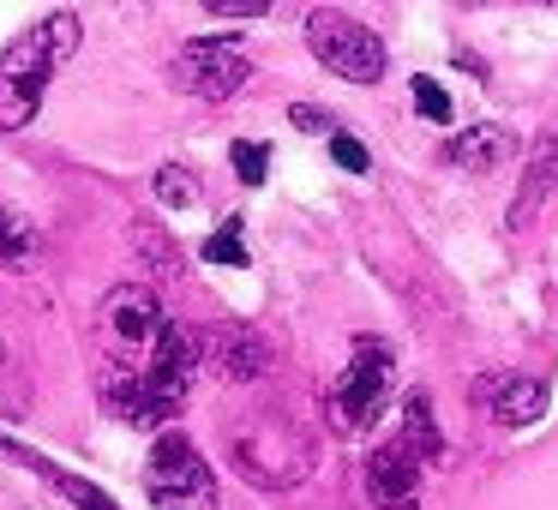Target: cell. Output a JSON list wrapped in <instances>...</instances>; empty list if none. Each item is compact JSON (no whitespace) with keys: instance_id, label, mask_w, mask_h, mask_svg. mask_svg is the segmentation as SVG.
Returning <instances> with one entry per match:
<instances>
[{"instance_id":"1","label":"cell","mask_w":558,"mask_h":510,"mask_svg":"<svg viewBox=\"0 0 558 510\" xmlns=\"http://www.w3.org/2000/svg\"><path fill=\"white\" fill-rule=\"evenodd\" d=\"M198 366H205L198 330L193 325H169L138 373H109L102 409H109L114 421H126V426H169L174 414L186 409V397H193Z\"/></svg>"},{"instance_id":"2","label":"cell","mask_w":558,"mask_h":510,"mask_svg":"<svg viewBox=\"0 0 558 510\" xmlns=\"http://www.w3.org/2000/svg\"><path fill=\"white\" fill-rule=\"evenodd\" d=\"M73 49H78V19L73 13H49L7 42V54H0V133H19V126L37 121L43 90H49V78L73 61Z\"/></svg>"},{"instance_id":"3","label":"cell","mask_w":558,"mask_h":510,"mask_svg":"<svg viewBox=\"0 0 558 510\" xmlns=\"http://www.w3.org/2000/svg\"><path fill=\"white\" fill-rule=\"evenodd\" d=\"M390 385H397V354H390L385 337H361L349 349V366L330 378L325 390V414L337 433H366V426L385 414Z\"/></svg>"},{"instance_id":"4","label":"cell","mask_w":558,"mask_h":510,"mask_svg":"<svg viewBox=\"0 0 558 510\" xmlns=\"http://www.w3.org/2000/svg\"><path fill=\"white\" fill-rule=\"evenodd\" d=\"M234 469H241L253 486L282 493V486L306 481V469H313V445H306V433L294 421H282V414H258L246 433H234Z\"/></svg>"},{"instance_id":"5","label":"cell","mask_w":558,"mask_h":510,"mask_svg":"<svg viewBox=\"0 0 558 510\" xmlns=\"http://www.w3.org/2000/svg\"><path fill=\"white\" fill-rule=\"evenodd\" d=\"M306 49H313V61L325 66V73L349 78V85H378V78H385V66H390L378 31H366L361 19L337 13V7L306 13Z\"/></svg>"},{"instance_id":"6","label":"cell","mask_w":558,"mask_h":510,"mask_svg":"<svg viewBox=\"0 0 558 510\" xmlns=\"http://www.w3.org/2000/svg\"><path fill=\"white\" fill-rule=\"evenodd\" d=\"M150 510H217V474L186 433H157L145 462Z\"/></svg>"},{"instance_id":"7","label":"cell","mask_w":558,"mask_h":510,"mask_svg":"<svg viewBox=\"0 0 558 510\" xmlns=\"http://www.w3.org/2000/svg\"><path fill=\"white\" fill-rule=\"evenodd\" d=\"M102 330H109L114 342V373H138V366L150 361V349L162 342V330H169V313H162L157 289H145V282H121V289H109V301H102Z\"/></svg>"},{"instance_id":"8","label":"cell","mask_w":558,"mask_h":510,"mask_svg":"<svg viewBox=\"0 0 558 510\" xmlns=\"http://www.w3.org/2000/svg\"><path fill=\"white\" fill-rule=\"evenodd\" d=\"M246 78H253V61L241 37H198L174 54V85L198 102H229Z\"/></svg>"},{"instance_id":"9","label":"cell","mask_w":558,"mask_h":510,"mask_svg":"<svg viewBox=\"0 0 558 510\" xmlns=\"http://www.w3.org/2000/svg\"><path fill=\"white\" fill-rule=\"evenodd\" d=\"M198 349H205L210 373L229 378V385H253V378L270 373V342L253 325H205L198 330Z\"/></svg>"},{"instance_id":"10","label":"cell","mask_w":558,"mask_h":510,"mask_svg":"<svg viewBox=\"0 0 558 510\" xmlns=\"http://www.w3.org/2000/svg\"><path fill=\"white\" fill-rule=\"evenodd\" d=\"M553 186H558V121H546L541 138L529 145V157H522V181H517V198H510V210H505V229L510 234L529 229V222L541 217V205L553 198Z\"/></svg>"},{"instance_id":"11","label":"cell","mask_w":558,"mask_h":510,"mask_svg":"<svg viewBox=\"0 0 558 510\" xmlns=\"http://www.w3.org/2000/svg\"><path fill=\"white\" fill-rule=\"evenodd\" d=\"M366 505L373 510H421V462L402 450V438H385L366 457Z\"/></svg>"},{"instance_id":"12","label":"cell","mask_w":558,"mask_h":510,"mask_svg":"<svg viewBox=\"0 0 558 510\" xmlns=\"http://www.w3.org/2000/svg\"><path fill=\"white\" fill-rule=\"evenodd\" d=\"M481 402L498 426H534L546 414V385L529 373H493L481 378Z\"/></svg>"},{"instance_id":"13","label":"cell","mask_w":558,"mask_h":510,"mask_svg":"<svg viewBox=\"0 0 558 510\" xmlns=\"http://www.w3.org/2000/svg\"><path fill=\"white\" fill-rule=\"evenodd\" d=\"M510 157H517V138L498 121H474L445 145V162H457V169H469V174H493V169H505Z\"/></svg>"},{"instance_id":"14","label":"cell","mask_w":558,"mask_h":510,"mask_svg":"<svg viewBox=\"0 0 558 510\" xmlns=\"http://www.w3.org/2000/svg\"><path fill=\"white\" fill-rule=\"evenodd\" d=\"M0 457H13V462H25V469H37V474H43V481H54V486H61V493H66V498H73V505H78V510H121V505H114V498H109V493H102V486H90V481H78V474H73V469H61V462H49V457H37V450H25V445H13V438H7V433H0Z\"/></svg>"},{"instance_id":"15","label":"cell","mask_w":558,"mask_h":510,"mask_svg":"<svg viewBox=\"0 0 558 510\" xmlns=\"http://www.w3.org/2000/svg\"><path fill=\"white\" fill-rule=\"evenodd\" d=\"M402 450H409L414 462H438L445 457V433H438V421H433V397L426 390H409V402H402Z\"/></svg>"},{"instance_id":"16","label":"cell","mask_w":558,"mask_h":510,"mask_svg":"<svg viewBox=\"0 0 558 510\" xmlns=\"http://www.w3.org/2000/svg\"><path fill=\"white\" fill-rule=\"evenodd\" d=\"M37 253H43V234L19 210H0V265L25 270V265H37Z\"/></svg>"},{"instance_id":"17","label":"cell","mask_w":558,"mask_h":510,"mask_svg":"<svg viewBox=\"0 0 558 510\" xmlns=\"http://www.w3.org/2000/svg\"><path fill=\"white\" fill-rule=\"evenodd\" d=\"M150 193H157V205L186 210V205H198V174L186 169V162H162V169L150 174Z\"/></svg>"},{"instance_id":"18","label":"cell","mask_w":558,"mask_h":510,"mask_svg":"<svg viewBox=\"0 0 558 510\" xmlns=\"http://www.w3.org/2000/svg\"><path fill=\"white\" fill-rule=\"evenodd\" d=\"M133 246H138V258H145V265L181 270V258H174V241H169L162 229H150V222H133Z\"/></svg>"},{"instance_id":"19","label":"cell","mask_w":558,"mask_h":510,"mask_svg":"<svg viewBox=\"0 0 558 510\" xmlns=\"http://www.w3.org/2000/svg\"><path fill=\"white\" fill-rule=\"evenodd\" d=\"M198 253L210 258V265H246V241H241V217H229L222 222L217 234H210L205 246H198Z\"/></svg>"},{"instance_id":"20","label":"cell","mask_w":558,"mask_h":510,"mask_svg":"<svg viewBox=\"0 0 558 510\" xmlns=\"http://www.w3.org/2000/svg\"><path fill=\"white\" fill-rule=\"evenodd\" d=\"M229 157H234V174H241L246 186H265V174H270V145H258V138H241Z\"/></svg>"},{"instance_id":"21","label":"cell","mask_w":558,"mask_h":510,"mask_svg":"<svg viewBox=\"0 0 558 510\" xmlns=\"http://www.w3.org/2000/svg\"><path fill=\"white\" fill-rule=\"evenodd\" d=\"M414 102H421V114H426V121H438V126H445L450 121V114H457V109H450V97H445V85H438V78H426V73H414Z\"/></svg>"},{"instance_id":"22","label":"cell","mask_w":558,"mask_h":510,"mask_svg":"<svg viewBox=\"0 0 558 510\" xmlns=\"http://www.w3.org/2000/svg\"><path fill=\"white\" fill-rule=\"evenodd\" d=\"M330 157H337V169H349V174H366V169H373V157H366V145H361L354 133H342V126L330 133Z\"/></svg>"},{"instance_id":"23","label":"cell","mask_w":558,"mask_h":510,"mask_svg":"<svg viewBox=\"0 0 558 510\" xmlns=\"http://www.w3.org/2000/svg\"><path fill=\"white\" fill-rule=\"evenodd\" d=\"M277 7L282 0H205V13H222V19H265Z\"/></svg>"},{"instance_id":"24","label":"cell","mask_w":558,"mask_h":510,"mask_svg":"<svg viewBox=\"0 0 558 510\" xmlns=\"http://www.w3.org/2000/svg\"><path fill=\"white\" fill-rule=\"evenodd\" d=\"M289 121H294V133H337V121H330V114L325 109H318V102H294V109H289Z\"/></svg>"}]
</instances>
